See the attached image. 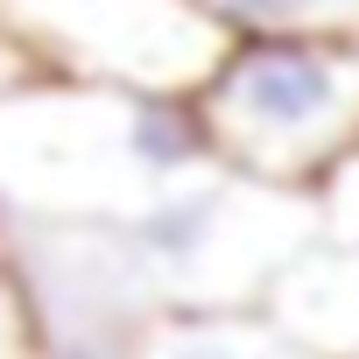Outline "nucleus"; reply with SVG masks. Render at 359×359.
Masks as SVG:
<instances>
[{"label":"nucleus","instance_id":"f257e3e1","mask_svg":"<svg viewBox=\"0 0 359 359\" xmlns=\"http://www.w3.org/2000/svg\"><path fill=\"white\" fill-rule=\"evenodd\" d=\"M212 162L219 148L198 99L113 92L43 71L0 92V219L127 226Z\"/></svg>","mask_w":359,"mask_h":359},{"label":"nucleus","instance_id":"f03ea898","mask_svg":"<svg viewBox=\"0 0 359 359\" xmlns=\"http://www.w3.org/2000/svg\"><path fill=\"white\" fill-rule=\"evenodd\" d=\"M198 113L226 169L317 198L359 155V36L233 43Z\"/></svg>","mask_w":359,"mask_h":359},{"label":"nucleus","instance_id":"7ed1b4c3","mask_svg":"<svg viewBox=\"0 0 359 359\" xmlns=\"http://www.w3.org/2000/svg\"><path fill=\"white\" fill-rule=\"evenodd\" d=\"M120 240L162 310H254L289 275V261L324 240V212L310 191L212 162L134 212Z\"/></svg>","mask_w":359,"mask_h":359},{"label":"nucleus","instance_id":"20e7f679","mask_svg":"<svg viewBox=\"0 0 359 359\" xmlns=\"http://www.w3.org/2000/svg\"><path fill=\"white\" fill-rule=\"evenodd\" d=\"M8 36L43 78L198 99L233 36L198 0H0Z\"/></svg>","mask_w":359,"mask_h":359},{"label":"nucleus","instance_id":"39448f33","mask_svg":"<svg viewBox=\"0 0 359 359\" xmlns=\"http://www.w3.org/2000/svg\"><path fill=\"white\" fill-rule=\"evenodd\" d=\"M268 310L324 359H359V247L352 240L303 247L289 275L268 289Z\"/></svg>","mask_w":359,"mask_h":359},{"label":"nucleus","instance_id":"423d86ee","mask_svg":"<svg viewBox=\"0 0 359 359\" xmlns=\"http://www.w3.org/2000/svg\"><path fill=\"white\" fill-rule=\"evenodd\" d=\"M141 359H324L268 303L254 310H169L148 324Z\"/></svg>","mask_w":359,"mask_h":359},{"label":"nucleus","instance_id":"0eeeda50","mask_svg":"<svg viewBox=\"0 0 359 359\" xmlns=\"http://www.w3.org/2000/svg\"><path fill=\"white\" fill-rule=\"evenodd\" d=\"M198 8L233 36H359V0H198Z\"/></svg>","mask_w":359,"mask_h":359},{"label":"nucleus","instance_id":"6e6552de","mask_svg":"<svg viewBox=\"0 0 359 359\" xmlns=\"http://www.w3.org/2000/svg\"><path fill=\"white\" fill-rule=\"evenodd\" d=\"M0 359H43L36 345V310L22 296V275L8 261V247H0Z\"/></svg>","mask_w":359,"mask_h":359},{"label":"nucleus","instance_id":"1a4fd4ad","mask_svg":"<svg viewBox=\"0 0 359 359\" xmlns=\"http://www.w3.org/2000/svg\"><path fill=\"white\" fill-rule=\"evenodd\" d=\"M317 212H324V240H352L359 247V155L317 191Z\"/></svg>","mask_w":359,"mask_h":359}]
</instances>
